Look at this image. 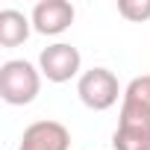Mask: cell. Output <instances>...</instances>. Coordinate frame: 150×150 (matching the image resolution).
Here are the masks:
<instances>
[{
	"label": "cell",
	"mask_w": 150,
	"mask_h": 150,
	"mask_svg": "<svg viewBox=\"0 0 150 150\" xmlns=\"http://www.w3.org/2000/svg\"><path fill=\"white\" fill-rule=\"evenodd\" d=\"M115 150H150V74L135 77L121 97L118 129L112 132Z\"/></svg>",
	"instance_id": "cell-1"
},
{
	"label": "cell",
	"mask_w": 150,
	"mask_h": 150,
	"mask_svg": "<svg viewBox=\"0 0 150 150\" xmlns=\"http://www.w3.org/2000/svg\"><path fill=\"white\" fill-rule=\"evenodd\" d=\"M41 91V71L27 59H9L0 65V97L9 106H27Z\"/></svg>",
	"instance_id": "cell-2"
},
{
	"label": "cell",
	"mask_w": 150,
	"mask_h": 150,
	"mask_svg": "<svg viewBox=\"0 0 150 150\" xmlns=\"http://www.w3.org/2000/svg\"><path fill=\"white\" fill-rule=\"evenodd\" d=\"M77 94L94 112H106V109H112L118 103V97H124L121 83H118V77L109 68H88V71H83L80 80H77Z\"/></svg>",
	"instance_id": "cell-3"
},
{
	"label": "cell",
	"mask_w": 150,
	"mask_h": 150,
	"mask_svg": "<svg viewBox=\"0 0 150 150\" xmlns=\"http://www.w3.org/2000/svg\"><path fill=\"white\" fill-rule=\"evenodd\" d=\"M80 65H83V56L74 44H65V41H56L50 47H44L38 53V71L41 77H47L50 83H68L80 74Z\"/></svg>",
	"instance_id": "cell-4"
},
{
	"label": "cell",
	"mask_w": 150,
	"mask_h": 150,
	"mask_svg": "<svg viewBox=\"0 0 150 150\" xmlns=\"http://www.w3.org/2000/svg\"><path fill=\"white\" fill-rule=\"evenodd\" d=\"M18 150H71V132L59 121H33L24 135Z\"/></svg>",
	"instance_id": "cell-5"
},
{
	"label": "cell",
	"mask_w": 150,
	"mask_h": 150,
	"mask_svg": "<svg viewBox=\"0 0 150 150\" xmlns=\"http://www.w3.org/2000/svg\"><path fill=\"white\" fill-rule=\"evenodd\" d=\"M74 6L68 0H38L30 21H33V30L41 33V35H59L65 33L71 24H74Z\"/></svg>",
	"instance_id": "cell-6"
},
{
	"label": "cell",
	"mask_w": 150,
	"mask_h": 150,
	"mask_svg": "<svg viewBox=\"0 0 150 150\" xmlns=\"http://www.w3.org/2000/svg\"><path fill=\"white\" fill-rule=\"evenodd\" d=\"M30 30H33V21L18 12V9H3L0 12V44L3 47H18L30 38Z\"/></svg>",
	"instance_id": "cell-7"
},
{
	"label": "cell",
	"mask_w": 150,
	"mask_h": 150,
	"mask_svg": "<svg viewBox=\"0 0 150 150\" xmlns=\"http://www.w3.org/2000/svg\"><path fill=\"white\" fill-rule=\"evenodd\" d=\"M118 15L129 24L150 21V0H118Z\"/></svg>",
	"instance_id": "cell-8"
}]
</instances>
